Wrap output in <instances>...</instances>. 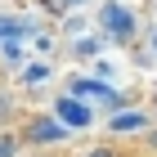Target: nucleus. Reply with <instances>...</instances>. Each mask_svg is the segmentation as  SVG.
<instances>
[{
  "instance_id": "nucleus-5",
  "label": "nucleus",
  "mask_w": 157,
  "mask_h": 157,
  "mask_svg": "<svg viewBox=\"0 0 157 157\" xmlns=\"http://www.w3.org/2000/svg\"><path fill=\"white\" fill-rule=\"evenodd\" d=\"M23 130H0V157H18L23 153Z\"/></svg>"
},
{
  "instance_id": "nucleus-8",
  "label": "nucleus",
  "mask_w": 157,
  "mask_h": 157,
  "mask_svg": "<svg viewBox=\"0 0 157 157\" xmlns=\"http://www.w3.org/2000/svg\"><path fill=\"white\" fill-rule=\"evenodd\" d=\"M148 45H153V54H157V27H153V36H148Z\"/></svg>"
},
{
  "instance_id": "nucleus-6",
  "label": "nucleus",
  "mask_w": 157,
  "mask_h": 157,
  "mask_svg": "<svg viewBox=\"0 0 157 157\" xmlns=\"http://www.w3.org/2000/svg\"><path fill=\"white\" fill-rule=\"evenodd\" d=\"M23 81H49V63H32L23 72Z\"/></svg>"
},
{
  "instance_id": "nucleus-1",
  "label": "nucleus",
  "mask_w": 157,
  "mask_h": 157,
  "mask_svg": "<svg viewBox=\"0 0 157 157\" xmlns=\"http://www.w3.org/2000/svg\"><path fill=\"white\" fill-rule=\"evenodd\" d=\"M99 36H103V40H117V45H130V40L139 36V18H135V9L108 0V5L99 9Z\"/></svg>"
},
{
  "instance_id": "nucleus-3",
  "label": "nucleus",
  "mask_w": 157,
  "mask_h": 157,
  "mask_svg": "<svg viewBox=\"0 0 157 157\" xmlns=\"http://www.w3.org/2000/svg\"><path fill=\"white\" fill-rule=\"evenodd\" d=\"M54 112H59V117L67 121L72 130H76V126H90V108H85L81 99H72V94H63V99H59V108H54Z\"/></svg>"
},
{
  "instance_id": "nucleus-4",
  "label": "nucleus",
  "mask_w": 157,
  "mask_h": 157,
  "mask_svg": "<svg viewBox=\"0 0 157 157\" xmlns=\"http://www.w3.org/2000/svg\"><path fill=\"white\" fill-rule=\"evenodd\" d=\"M108 126L117 135H130V130H139V126H148V117H144V112H121V117H112Z\"/></svg>"
},
{
  "instance_id": "nucleus-7",
  "label": "nucleus",
  "mask_w": 157,
  "mask_h": 157,
  "mask_svg": "<svg viewBox=\"0 0 157 157\" xmlns=\"http://www.w3.org/2000/svg\"><path fill=\"white\" fill-rule=\"evenodd\" d=\"M81 157H121V153H117L112 144H90V148H85Z\"/></svg>"
},
{
  "instance_id": "nucleus-2",
  "label": "nucleus",
  "mask_w": 157,
  "mask_h": 157,
  "mask_svg": "<svg viewBox=\"0 0 157 157\" xmlns=\"http://www.w3.org/2000/svg\"><path fill=\"white\" fill-rule=\"evenodd\" d=\"M72 135V126L59 117V112H32L23 121V139L27 144H63Z\"/></svg>"
}]
</instances>
